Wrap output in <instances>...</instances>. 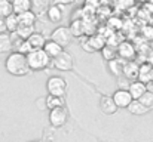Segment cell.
Listing matches in <instances>:
<instances>
[{"label":"cell","mask_w":153,"mask_h":142,"mask_svg":"<svg viewBox=\"0 0 153 142\" xmlns=\"http://www.w3.org/2000/svg\"><path fill=\"white\" fill-rule=\"evenodd\" d=\"M4 68L10 76L15 77H24L30 73L28 64H27V58L25 55L19 53V52H10L4 61Z\"/></svg>","instance_id":"obj_1"},{"label":"cell","mask_w":153,"mask_h":142,"mask_svg":"<svg viewBox=\"0 0 153 142\" xmlns=\"http://www.w3.org/2000/svg\"><path fill=\"white\" fill-rule=\"evenodd\" d=\"M27 58V64H28V68L30 71H40V70H45L49 64H51V58L45 53L43 49H34L31 52H28L25 55Z\"/></svg>","instance_id":"obj_2"},{"label":"cell","mask_w":153,"mask_h":142,"mask_svg":"<svg viewBox=\"0 0 153 142\" xmlns=\"http://www.w3.org/2000/svg\"><path fill=\"white\" fill-rule=\"evenodd\" d=\"M46 90L53 96H65L67 93V82L61 76H52L46 82Z\"/></svg>","instance_id":"obj_3"},{"label":"cell","mask_w":153,"mask_h":142,"mask_svg":"<svg viewBox=\"0 0 153 142\" xmlns=\"http://www.w3.org/2000/svg\"><path fill=\"white\" fill-rule=\"evenodd\" d=\"M51 40H53L55 43H58L61 47H65L71 40H73V36H71L68 27L61 25V27H56V28L52 31Z\"/></svg>","instance_id":"obj_4"},{"label":"cell","mask_w":153,"mask_h":142,"mask_svg":"<svg viewBox=\"0 0 153 142\" xmlns=\"http://www.w3.org/2000/svg\"><path fill=\"white\" fill-rule=\"evenodd\" d=\"M51 62H52V65L56 70H59V71H71L73 70V65H74L73 64V56L68 52H65V50H62L58 56H55Z\"/></svg>","instance_id":"obj_5"},{"label":"cell","mask_w":153,"mask_h":142,"mask_svg":"<svg viewBox=\"0 0 153 142\" xmlns=\"http://www.w3.org/2000/svg\"><path fill=\"white\" fill-rule=\"evenodd\" d=\"M67 118H68V113L65 107H56L49 110V123L53 127H62L67 123Z\"/></svg>","instance_id":"obj_6"},{"label":"cell","mask_w":153,"mask_h":142,"mask_svg":"<svg viewBox=\"0 0 153 142\" xmlns=\"http://www.w3.org/2000/svg\"><path fill=\"white\" fill-rule=\"evenodd\" d=\"M116 52H117V58L123 61H134L137 56V47L131 42H120L116 46Z\"/></svg>","instance_id":"obj_7"},{"label":"cell","mask_w":153,"mask_h":142,"mask_svg":"<svg viewBox=\"0 0 153 142\" xmlns=\"http://www.w3.org/2000/svg\"><path fill=\"white\" fill-rule=\"evenodd\" d=\"M114 104L117 108H126L131 102H132V96L129 95V92L126 89H117L114 93L111 95Z\"/></svg>","instance_id":"obj_8"},{"label":"cell","mask_w":153,"mask_h":142,"mask_svg":"<svg viewBox=\"0 0 153 142\" xmlns=\"http://www.w3.org/2000/svg\"><path fill=\"white\" fill-rule=\"evenodd\" d=\"M122 76L131 82L137 80L138 77V64L135 61H125L123 64V70H122Z\"/></svg>","instance_id":"obj_9"},{"label":"cell","mask_w":153,"mask_h":142,"mask_svg":"<svg viewBox=\"0 0 153 142\" xmlns=\"http://www.w3.org/2000/svg\"><path fill=\"white\" fill-rule=\"evenodd\" d=\"M138 82L141 83H149L150 80H153V65L149 62H143L138 65Z\"/></svg>","instance_id":"obj_10"},{"label":"cell","mask_w":153,"mask_h":142,"mask_svg":"<svg viewBox=\"0 0 153 142\" xmlns=\"http://www.w3.org/2000/svg\"><path fill=\"white\" fill-rule=\"evenodd\" d=\"M100 110H101L104 114L111 116V114H114L119 108L116 107V104H114V101H113L111 96H101V99H100Z\"/></svg>","instance_id":"obj_11"},{"label":"cell","mask_w":153,"mask_h":142,"mask_svg":"<svg viewBox=\"0 0 153 142\" xmlns=\"http://www.w3.org/2000/svg\"><path fill=\"white\" fill-rule=\"evenodd\" d=\"M68 30H70V33H71L73 37L86 36V27H85V21L83 19H74V21H71Z\"/></svg>","instance_id":"obj_12"},{"label":"cell","mask_w":153,"mask_h":142,"mask_svg":"<svg viewBox=\"0 0 153 142\" xmlns=\"http://www.w3.org/2000/svg\"><path fill=\"white\" fill-rule=\"evenodd\" d=\"M46 16H48V19L51 22H55V24L61 22L62 21V16H64L61 6L59 4H51L48 7V10H46Z\"/></svg>","instance_id":"obj_13"},{"label":"cell","mask_w":153,"mask_h":142,"mask_svg":"<svg viewBox=\"0 0 153 142\" xmlns=\"http://www.w3.org/2000/svg\"><path fill=\"white\" fill-rule=\"evenodd\" d=\"M27 42H28V45L30 47L34 50V49H43L45 46V43H46V39H45V36L42 34V33H39V31H34L28 39H27Z\"/></svg>","instance_id":"obj_14"},{"label":"cell","mask_w":153,"mask_h":142,"mask_svg":"<svg viewBox=\"0 0 153 142\" xmlns=\"http://www.w3.org/2000/svg\"><path fill=\"white\" fill-rule=\"evenodd\" d=\"M128 92L132 96V99H138L141 95L146 92V83H141V82H138V80H134V82L129 83Z\"/></svg>","instance_id":"obj_15"},{"label":"cell","mask_w":153,"mask_h":142,"mask_svg":"<svg viewBox=\"0 0 153 142\" xmlns=\"http://www.w3.org/2000/svg\"><path fill=\"white\" fill-rule=\"evenodd\" d=\"M49 0H31V12L39 16V15H43L46 13L48 7H49Z\"/></svg>","instance_id":"obj_16"},{"label":"cell","mask_w":153,"mask_h":142,"mask_svg":"<svg viewBox=\"0 0 153 142\" xmlns=\"http://www.w3.org/2000/svg\"><path fill=\"white\" fill-rule=\"evenodd\" d=\"M10 3H12V12L16 15L31 10V0H10Z\"/></svg>","instance_id":"obj_17"},{"label":"cell","mask_w":153,"mask_h":142,"mask_svg":"<svg viewBox=\"0 0 153 142\" xmlns=\"http://www.w3.org/2000/svg\"><path fill=\"white\" fill-rule=\"evenodd\" d=\"M43 50H45V53H46L51 59H53V58L58 56L64 49L59 46L58 43H55L53 40H46V43H45V46H43Z\"/></svg>","instance_id":"obj_18"},{"label":"cell","mask_w":153,"mask_h":142,"mask_svg":"<svg viewBox=\"0 0 153 142\" xmlns=\"http://www.w3.org/2000/svg\"><path fill=\"white\" fill-rule=\"evenodd\" d=\"M123 64H125V61L120 59V58H114V59L108 61V70H110L111 76L120 77L122 76V70H123Z\"/></svg>","instance_id":"obj_19"},{"label":"cell","mask_w":153,"mask_h":142,"mask_svg":"<svg viewBox=\"0 0 153 142\" xmlns=\"http://www.w3.org/2000/svg\"><path fill=\"white\" fill-rule=\"evenodd\" d=\"M126 110H128L131 114H134V116H144V114L149 113V110H147L138 99H132V102L126 107Z\"/></svg>","instance_id":"obj_20"},{"label":"cell","mask_w":153,"mask_h":142,"mask_svg":"<svg viewBox=\"0 0 153 142\" xmlns=\"http://www.w3.org/2000/svg\"><path fill=\"white\" fill-rule=\"evenodd\" d=\"M65 105V99L64 96H53V95H48L45 98V108L52 110L56 107H64Z\"/></svg>","instance_id":"obj_21"},{"label":"cell","mask_w":153,"mask_h":142,"mask_svg":"<svg viewBox=\"0 0 153 142\" xmlns=\"http://www.w3.org/2000/svg\"><path fill=\"white\" fill-rule=\"evenodd\" d=\"M18 24L19 25H34L37 16L31 12V10H27V12H22V13H18Z\"/></svg>","instance_id":"obj_22"},{"label":"cell","mask_w":153,"mask_h":142,"mask_svg":"<svg viewBox=\"0 0 153 142\" xmlns=\"http://www.w3.org/2000/svg\"><path fill=\"white\" fill-rule=\"evenodd\" d=\"M12 52V40L9 33H0V53Z\"/></svg>","instance_id":"obj_23"},{"label":"cell","mask_w":153,"mask_h":142,"mask_svg":"<svg viewBox=\"0 0 153 142\" xmlns=\"http://www.w3.org/2000/svg\"><path fill=\"white\" fill-rule=\"evenodd\" d=\"M4 24H6V33H15L18 28V16L16 13H10L4 18Z\"/></svg>","instance_id":"obj_24"},{"label":"cell","mask_w":153,"mask_h":142,"mask_svg":"<svg viewBox=\"0 0 153 142\" xmlns=\"http://www.w3.org/2000/svg\"><path fill=\"white\" fill-rule=\"evenodd\" d=\"M36 30H34V25H18V28H16V36L19 37V39H22V40H27L33 33H34Z\"/></svg>","instance_id":"obj_25"},{"label":"cell","mask_w":153,"mask_h":142,"mask_svg":"<svg viewBox=\"0 0 153 142\" xmlns=\"http://www.w3.org/2000/svg\"><path fill=\"white\" fill-rule=\"evenodd\" d=\"M101 55L102 58L108 62L114 58H117V52H116V46H111V45H104L101 49Z\"/></svg>","instance_id":"obj_26"},{"label":"cell","mask_w":153,"mask_h":142,"mask_svg":"<svg viewBox=\"0 0 153 142\" xmlns=\"http://www.w3.org/2000/svg\"><path fill=\"white\" fill-rule=\"evenodd\" d=\"M10 13H13L12 12V3H10V0H0V16L6 18Z\"/></svg>","instance_id":"obj_27"},{"label":"cell","mask_w":153,"mask_h":142,"mask_svg":"<svg viewBox=\"0 0 153 142\" xmlns=\"http://www.w3.org/2000/svg\"><path fill=\"white\" fill-rule=\"evenodd\" d=\"M88 39H89V45L94 49V52L102 49V46H104V39L102 37H100V36H88Z\"/></svg>","instance_id":"obj_28"},{"label":"cell","mask_w":153,"mask_h":142,"mask_svg":"<svg viewBox=\"0 0 153 142\" xmlns=\"http://www.w3.org/2000/svg\"><path fill=\"white\" fill-rule=\"evenodd\" d=\"M138 101L147 108V110H152L153 108V93H150V92H144V93L141 95L140 98H138Z\"/></svg>","instance_id":"obj_29"},{"label":"cell","mask_w":153,"mask_h":142,"mask_svg":"<svg viewBox=\"0 0 153 142\" xmlns=\"http://www.w3.org/2000/svg\"><path fill=\"white\" fill-rule=\"evenodd\" d=\"M141 34H143V37H144V39L152 40L153 39V25H146V27H143Z\"/></svg>","instance_id":"obj_30"},{"label":"cell","mask_w":153,"mask_h":142,"mask_svg":"<svg viewBox=\"0 0 153 142\" xmlns=\"http://www.w3.org/2000/svg\"><path fill=\"white\" fill-rule=\"evenodd\" d=\"M117 79H119V82H120V83H119L120 89H126V90H128V86H129V83H131V82H129L128 79H125L123 76H120V77H117Z\"/></svg>","instance_id":"obj_31"},{"label":"cell","mask_w":153,"mask_h":142,"mask_svg":"<svg viewBox=\"0 0 153 142\" xmlns=\"http://www.w3.org/2000/svg\"><path fill=\"white\" fill-rule=\"evenodd\" d=\"M0 33H6V24L3 16H0Z\"/></svg>","instance_id":"obj_32"},{"label":"cell","mask_w":153,"mask_h":142,"mask_svg":"<svg viewBox=\"0 0 153 142\" xmlns=\"http://www.w3.org/2000/svg\"><path fill=\"white\" fill-rule=\"evenodd\" d=\"M73 0H55V4H71Z\"/></svg>","instance_id":"obj_33"},{"label":"cell","mask_w":153,"mask_h":142,"mask_svg":"<svg viewBox=\"0 0 153 142\" xmlns=\"http://www.w3.org/2000/svg\"><path fill=\"white\" fill-rule=\"evenodd\" d=\"M146 90L150 92V93H153V80H150L149 83H146Z\"/></svg>","instance_id":"obj_34"},{"label":"cell","mask_w":153,"mask_h":142,"mask_svg":"<svg viewBox=\"0 0 153 142\" xmlns=\"http://www.w3.org/2000/svg\"><path fill=\"white\" fill-rule=\"evenodd\" d=\"M73 3H77V4H83L85 0H73Z\"/></svg>","instance_id":"obj_35"},{"label":"cell","mask_w":153,"mask_h":142,"mask_svg":"<svg viewBox=\"0 0 153 142\" xmlns=\"http://www.w3.org/2000/svg\"><path fill=\"white\" fill-rule=\"evenodd\" d=\"M149 46H150V49L153 50V39H152V40H149Z\"/></svg>","instance_id":"obj_36"},{"label":"cell","mask_w":153,"mask_h":142,"mask_svg":"<svg viewBox=\"0 0 153 142\" xmlns=\"http://www.w3.org/2000/svg\"><path fill=\"white\" fill-rule=\"evenodd\" d=\"M135 1H140V3H146L147 0H135Z\"/></svg>","instance_id":"obj_37"},{"label":"cell","mask_w":153,"mask_h":142,"mask_svg":"<svg viewBox=\"0 0 153 142\" xmlns=\"http://www.w3.org/2000/svg\"><path fill=\"white\" fill-rule=\"evenodd\" d=\"M147 1H149V3H150V4H153V0H147Z\"/></svg>","instance_id":"obj_38"},{"label":"cell","mask_w":153,"mask_h":142,"mask_svg":"<svg viewBox=\"0 0 153 142\" xmlns=\"http://www.w3.org/2000/svg\"><path fill=\"white\" fill-rule=\"evenodd\" d=\"M30 142H40V141H30Z\"/></svg>","instance_id":"obj_39"}]
</instances>
